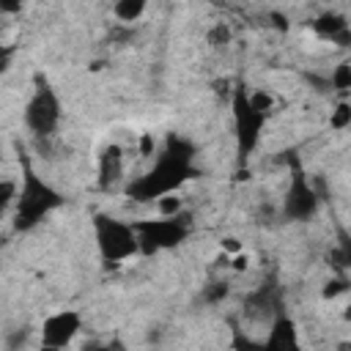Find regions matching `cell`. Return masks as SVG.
Instances as JSON below:
<instances>
[{
    "label": "cell",
    "mask_w": 351,
    "mask_h": 351,
    "mask_svg": "<svg viewBox=\"0 0 351 351\" xmlns=\"http://www.w3.org/2000/svg\"><path fill=\"white\" fill-rule=\"evenodd\" d=\"M197 176L195 170V145L181 134H170L162 154L154 165L126 184V195L137 203H156L167 195H176L186 181Z\"/></svg>",
    "instance_id": "1"
},
{
    "label": "cell",
    "mask_w": 351,
    "mask_h": 351,
    "mask_svg": "<svg viewBox=\"0 0 351 351\" xmlns=\"http://www.w3.org/2000/svg\"><path fill=\"white\" fill-rule=\"evenodd\" d=\"M19 167H22V178H19V197L14 206V228L33 230L44 217L58 211L66 197L33 170L27 156H19Z\"/></svg>",
    "instance_id": "2"
},
{
    "label": "cell",
    "mask_w": 351,
    "mask_h": 351,
    "mask_svg": "<svg viewBox=\"0 0 351 351\" xmlns=\"http://www.w3.org/2000/svg\"><path fill=\"white\" fill-rule=\"evenodd\" d=\"M93 236H96V247L104 266H121L123 261L140 255V236L132 222H123L110 214H96Z\"/></svg>",
    "instance_id": "3"
},
{
    "label": "cell",
    "mask_w": 351,
    "mask_h": 351,
    "mask_svg": "<svg viewBox=\"0 0 351 351\" xmlns=\"http://www.w3.org/2000/svg\"><path fill=\"white\" fill-rule=\"evenodd\" d=\"M22 115H25V126L38 137H49L58 129V123L63 118V107H60V99H58L52 82L47 80V74H41V71L33 74V93H30Z\"/></svg>",
    "instance_id": "4"
},
{
    "label": "cell",
    "mask_w": 351,
    "mask_h": 351,
    "mask_svg": "<svg viewBox=\"0 0 351 351\" xmlns=\"http://www.w3.org/2000/svg\"><path fill=\"white\" fill-rule=\"evenodd\" d=\"M230 115H233V134H236L239 159L247 162L263 137L266 115L252 107L250 90L244 85H233V90H230Z\"/></svg>",
    "instance_id": "5"
},
{
    "label": "cell",
    "mask_w": 351,
    "mask_h": 351,
    "mask_svg": "<svg viewBox=\"0 0 351 351\" xmlns=\"http://www.w3.org/2000/svg\"><path fill=\"white\" fill-rule=\"evenodd\" d=\"M288 189L282 195V217L288 222H307L318 214V206H321V195L315 189V184L307 178L299 156L293 151H288Z\"/></svg>",
    "instance_id": "6"
},
{
    "label": "cell",
    "mask_w": 351,
    "mask_h": 351,
    "mask_svg": "<svg viewBox=\"0 0 351 351\" xmlns=\"http://www.w3.org/2000/svg\"><path fill=\"white\" fill-rule=\"evenodd\" d=\"M140 236V255H156L162 250H173L189 239V217L181 211L178 217H156V219H134L132 222Z\"/></svg>",
    "instance_id": "7"
},
{
    "label": "cell",
    "mask_w": 351,
    "mask_h": 351,
    "mask_svg": "<svg viewBox=\"0 0 351 351\" xmlns=\"http://www.w3.org/2000/svg\"><path fill=\"white\" fill-rule=\"evenodd\" d=\"M82 332V315L71 307L58 310L41 324V351H63Z\"/></svg>",
    "instance_id": "8"
},
{
    "label": "cell",
    "mask_w": 351,
    "mask_h": 351,
    "mask_svg": "<svg viewBox=\"0 0 351 351\" xmlns=\"http://www.w3.org/2000/svg\"><path fill=\"white\" fill-rule=\"evenodd\" d=\"M266 348L269 351H302V343H299V326L296 321L282 310L271 318L269 324V332H266Z\"/></svg>",
    "instance_id": "9"
},
{
    "label": "cell",
    "mask_w": 351,
    "mask_h": 351,
    "mask_svg": "<svg viewBox=\"0 0 351 351\" xmlns=\"http://www.w3.org/2000/svg\"><path fill=\"white\" fill-rule=\"evenodd\" d=\"M121 178H123V148L118 143H110L99 154V186L112 189Z\"/></svg>",
    "instance_id": "10"
},
{
    "label": "cell",
    "mask_w": 351,
    "mask_h": 351,
    "mask_svg": "<svg viewBox=\"0 0 351 351\" xmlns=\"http://www.w3.org/2000/svg\"><path fill=\"white\" fill-rule=\"evenodd\" d=\"M313 30H315L321 38L335 41L337 47H348V44H351V27H348L346 16L337 14V11H324V14L313 22Z\"/></svg>",
    "instance_id": "11"
},
{
    "label": "cell",
    "mask_w": 351,
    "mask_h": 351,
    "mask_svg": "<svg viewBox=\"0 0 351 351\" xmlns=\"http://www.w3.org/2000/svg\"><path fill=\"white\" fill-rule=\"evenodd\" d=\"M326 261L332 263V269H335L337 274H346V271L351 269V233H348L343 225L335 228V247H332V252L326 255Z\"/></svg>",
    "instance_id": "12"
},
{
    "label": "cell",
    "mask_w": 351,
    "mask_h": 351,
    "mask_svg": "<svg viewBox=\"0 0 351 351\" xmlns=\"http://www.w3.org/2000/svg\"><path fill=\"white\" fill-rule=\"evenodd\" d=\"M145 0H118L112 5V14L118 22H137L143 14H145Z\"/></svg>",
    "instance_id": "13"
},
{
    "label": "cell",
    "mask_w": 351,
    "mask_h": 351,
    "mask_svg": "<svg viewBox=\"0 0 351 351\" xmlns=\"http://www.w3.org/2000/svg\"><path fill=\"white\" fill-rule=\"evenodd\" d=\"M329 85L332 90H340V93H351V60H340L329 77Z\"/></svg>",
    "instance_id": "14"
},
{
    "label": "cell",
    "mask_w": 351,
    "mask_h": 351,
    "mask_svg": "<svg viewBox=\"0 0 351 351\" xmlns=\"http://www.w3.org/2000/svg\"><path fill=\"white\" fill-rule=\"evenodd\" d=\"M230 348L233 351H269L263 340H255V337L244 335L241 329H233L230 332Z\"/></svg>",
    "instance_id": "15"
},
{
    "label": "cell",
    "mask_w": 351,
    "mask_h": 351,
    "mask_svg": "<svg viewBox=\"0 0 351 351\" xmlns=\"http://www.w3.org/2000/svg\"><path fill=\"white\" fill-rule=\"evenodd\" d=\"M329 126H332L335 132H343V129L351 126V101H337V104H335V110H332V115H329Z\"/></svg>",
    "instance_id": "16"
},
{
    "label": "cell",
    "mask_w": 351,
    "mask_h": 351,
    "mask_svg": "<svg viewBox=\"0 0 351 351\" xmlns=\"http://www.w3.org/2000/svg\"><path fill=\"white\" fill-rule=\"evenodd\" d=\"M16 197H19V184L11 181V178H3V184H0V211L14 208Z\"/></svg>",
    "instance_id": "17"
},
{
    "label": "cell",
    "mask_w": 351,
    "mask_h": 351,
    "mask_svg": "<svg viewBox=\"0 0 351 351\" xmlns=\"http://www.w3.org/2000/svg\"><path fill=\"white\" fill-rule=\"evenodd\" d=\"M348 288H351L348 277H346V274H335L332 280H326V282H324V288H321V296H324V299H335V296L346 293Z\"/></svg>",
    "instance_id": "18"
},
{
    "label": "cell",
    "mask_w": 351,
    "mask_h": 351,
    "mask_svg": "<svg viewBox=\"0 0 351 351\" xmlns=\"http://www.w3.org/2000/svg\"><path fill=\"white\" fill-rule=\"evenodd\" d=\"M228 293H230V282H208L206 288H203V302L206 304H219L222 299H228Z\"/></svg>",
    "instance_id": "19"
},
{
    "label": "cell",
    "mask_w": 351,
    "mask_h": 351,
    "mask_svg": "<svg viewBox=\"0 0 351 351\" xmlns=\"http://www.w3.org/2000/svg\"><path fill=\"white\" fill-rule=\"evenodd\" d=\"M156 206H159V214H162V217H178V214L184 211V203H181L178 195H167V197L156 200Z\"/></svg>",
    "instance_id": "20"
},
{
    "label": "cell",
    "mask_w": 351,
    "mask_h": 351,
    "mask_svg": "<svg viewBox=\"0 0 351 351\" xmlns=\"http://www.w3.org/2000/svg\"><path fill=\"white\" fill-rule=\"evenodd\" d=\"M250 101H252V107H255L258 112H263V115H269V110L274 107V96L266 93V90H255V93H250Z\"/></svg>",
    "instance_id": "21"
},
{
    "label": "cell",
    "mask_w": 351,
    "mask_h": 351,
    "mask_svg": "<svg viewBox=\"0 0 351 351\" xmlns=\"http://www.w3.org/2000/svg\"><path fill=\"white\" fill-rule=\"evenodd\" d=\"M80 351H126V343L118 340V337H112V340H107V343L93 340V343H85Z\"/></svg>",
    "instance_id": "22"
},
{
    "label": "cell",
    "mask_w": 351,
    "mask_h": 351,
    "mask_svg": "<svg viewBox=\"0 0 351 351\" xmlns=\"http://www.w3.org/2000/svg\"><path fill=\"white\" fill-rule=\"evenodd\" d=\"M228 41H230V27H228L225 22H217V25L208 30V44L222 47V44H228Z\"/></svg>",
    "instance_id": "23"
},
{
    "label": "cell",
    "mask_w": 351,
    "mask_h": 351,
    "mask_svg": "<svg viewBox=\"0 0 351 351\" xmlns=\"http://www.w3.org/2000/svg\"><path fill=\"white\" fill-rule=\"evenodd\" d=\"M219 247H222V252H225V255H230V258H233V255H239V252H244V250H241V241H239L236 236H225Z\"/></svg>",
    "instance_id": "24"
},
{
    "label": "cell",
    "mask_w": 351,
    "mask_h": 351,
    "mask_svg": "<svg viewBox=\"0 0 351 351\" xmlns=\"http://www.w3.org/2000/svg\"><path fill=\"white\" fill-rule=\"evenodd\" d=\"M247 263H250L247 252H239V255H233V258H230V269H236V271H244V269H247Z\"/></svg>",
    "instance_id": "25"
},
{
    "label": "cell",
    "mask_w": 351,
    "mask_h": 351,
    "mask_svg": "<svg viewBox=\"0 0 351 351\" xmlns=\"http://www.w3.org/2000/svg\"><path fill=\"white\" fill-rule=\"evenodd\" d=\"M140 154H143V156H151V154H154V137H151V134H143V137H140Z\"/></svg>",
    "instance_id": "26"
},
{
    "label": "cell",
    "mask_w": 351,
    "mask_h": 351,
    "mask_svg": "<svg viewBox=\"0 0 351 351\" xmlns=\"http://www.w3.org/2000/svg\"><path fill=\"white\" fill-rule=\"evenodd\" d=\"M343 321H348V324H351V302L343 307Z\"/></svg>",
    "instance_id": "27"
},
{
    "label": "cell",
    "mask_w": 351,
    "mask_h": 351,
    "mask_svg": "<svg viewBox=\"0 0 351 351\" xmlns=\"http://www.w3.org/2000/svg\"><path fill=\"white\" fill-rule=\"evenodd\" d=\"M337 351H351V340H343V343H337Z\"/></svg>",
    "instance_id": "28"
}]
</instances>
